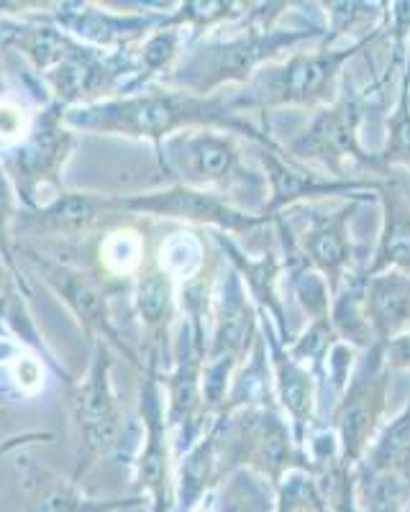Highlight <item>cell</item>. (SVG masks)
Wrapping results in <instances>:
<instances>
[{
  "label": "cell",
  "instance_id": "cell-1",
  "mask_svg": "<svg viewBox=\"0 0 410 512\" xmlns=\"http://www.w3.org/2000/svg\"><path fill=\"white\" fill-rule=\"evenodd\" d=\"M293 3H249L246 29L231 39L208 41L182 57L167 82L193 95L218 93L223 85H246L262 67L282 62L303 44L321 41L323 26H282V16Z\"/></svg>",
  "mask_w": 410,
  "mask_h": 512
},
{
  "label": "cell",
  "instance_id": "cell-2",
  "mask_svg": "<svg viewBox=\"0 0 410 512\" xmlns=\"http://www.w3.org/2000/svg\"><path fill=\"white\" fill-rule=\"evenodd\" d=\"M65 123L90 128V131H113L123 136L167 141L182 131L195 128H218L229 134L246 136L267 149H282L270 128H257L244 113L231 105L226 95H193L185 90L167 93H141L111 103H98L67 113Z\"/></svg>",
  "mask_w": 410,
  "mask_h": 512
},
{
  "label": "cell",
  "instance_id": "cell-3",
  "mask_svg": "<svg viewBox=\"0 0 410 512\" xmlns=\"http://www.w3.org/2000/svg\"><path fill=\"white\" fill-rule=\"evenodd\" d=\"M385 34V26L377 34L357 41V44H344L336 49H303L293 52L282 62L267 64L252 80L246 82L244 90L229 95L231 105L239 113L259 111L262 116L282 108H323L334 103L344 85V67L352 59L362 57Z\"/></svg>",
  "mask_w": 410,
  "mask_h": 512
},
{
  "label": "cell",
  "instance_id": "cell-4",
  "mask_svg": "<svg viewBox=\"0 0 410 512\" xmlns=\"http://www.w3.org/2000/svg\"><path fill=\"white\" fill-rule=\"evenodd\" d=\"M387 100L377 88L375 77L367 85H354L344 77L341 93L334 103L323 105L298 134L282 144L285 157L305 167H321L323 175L346 180V167L357 164L380 180L377 152L362 144V126L372 108H385Z\"/></svg>",
  "mask_w": 410,
  "mask_h": 512
},
{
  "label": "cell",
  "instance_id": "cell-5",
  "mask_svg": "<svg viewBox=\"0 0 410 512\" xmlns=\"http://www.w3.org/2000/svg\"><path fill=\"white\" fill-rule=\"evenodd\" d=\"M162 157L177 185L213 192L239 210L264 216V205L270 195L267 177L262 169L246 167L239 141L229 131H182L164 141Z\"/></svg>",
  "mask_w": 410,
  "mask_h": 512
},
{
  "label": "cell",
  "instance_id": "cell-6",
  "mask_svg": "<svg viewBox=\"0 0 410 512\" xmlns=\"http://www.w3.org/2000/svg\"><path fill=\"white\" fill-rule=\"evenodd\" d=\"M213 433L221 472L249 469L275 489L290 472L313 474L311 459L295 441L293 425L280 408H244L218 415Z\"/></svg>",
  "mask_w": 410,
  "mask_h": 512
},
{
  "label": "cell",
  "instance_id": "cell-7",
  "mask_svg": "<svg viewBox=\"0 0 410 512\" xmlns=\"http://www.w3.org/2000/svg\"><path fill=\"white\" fill-rule=\"evenodd\" d=\"M390 374L393 369L387 367L385 346H372L357 359L352 377L331 408L328 428L339 438L341 461L352 469H357L385 425Z\"/></svg>",
  "mask_w": 410,
  "mask_h": 512
},
{
  "label": "cell",
  "instance_id": "cell-8",
  "mask_svg": "<svg viewBox=\"0 0 410 512\" xmlns=\"http://www.w3.org/2000/svg\"><path fill=\"white\" fill-rule=\"evenodd\" d=\"M362 205L369 203L367 200H341L339 208H323L321 203L303 205V226H298L287 213L282 216L293 226L295 241L303 251L305 262L326 280L331 297L339 290L346 274L369 264L372 246L357 244L352 233V221Z\"/></svg>",
  "mask_w": 410,
  "mask_h": 512
},
{
  "label": "cell",
  "instance_id": "cell-9",
  "mask_svg": "<svg viewBox=\"0 0 410 512\" xmlns=\"http://www.w3.org/2000/svg\"><path fill=\"white\" fill-rule=\"evenodd\" d=\"M259 169L267 177V205H264V218L275 221L287 210L300 208V205H313L321 200H367L377 203L382 192V180H357V177L323 175L318 169L305 167L285 157L282 149H267L259 146L257 152Z\"/></svg>",
  "mask_w": 410,
  "mask_h": 512
},
{
  "label": "cell",
  "instance_id": "cell-10",
  "mask_svg": "<svg viewBox=\"0 0 410 512\" xmlns=\"http://www.w3.org/2000/svg\"><path fill=\"white\" fill-rule=\"evenodd\" d=\"M106 208L136 210V213L175 218V221L193 223V226H211L218 233H229V236H246V233H254L257 228L272 226L270 218L246 213V210L231 205L229 200L213 195V192L195 190V187L177 185V182L167 190L149 192V195L106 200Z\"/></svg>",
  "mask_w": 410,
  "mask_h": 512
},
{
  "label": "cell",
  "instance_id": "cell-11",
  "mask_svg": "<svg viewBox=\"0 0 410 512\" xmlns=\"http://www.w3.org/2000/svg\"><path fill=\"white\" fill-rule=\"evenodd\" d=\"M259 328H262L264 344L270 351V367L275 377V400L282 415L290 420L295 441L303 446L308 433L318 425V379L311 369L300 364L287 346L282 344L277 331L272 328L270 318L259 313Z\"/></svg>",
  "mask_w": 410,
  "mask_h": 512
},
{
  "label": "cell",
  "instance_id": "cell-12",
  "mask_svg": "<svg viewBox=\"0 0 410 512\" xmlns=\"http://www.w3.org/2000/svg\"><path fill=\"white\" fill-rule=\"evenodd\" d=\"M213 241L221 246V251L229 259L231 269L241 277L246 292L252 297V303L257 305L259 313L264 318H270L272 328L277 331L280 341L285 346H290L295 341L293 326L287 323V308L285 297L280 292V282L285 280V267H282L280 249L267 251L262 254H249V251L241 249L231 236L226 233H213Z\"/></svg>",
  "mask_w": 410,
  "mask_h": 512
},
{
  "label": "cell",
  "instance_id": "cell-13",
  "mask_svg": "<svg viewBox=\"0 0 410 512\" xmlns=\"http://www.w3.org/2000/svg\"><path fill=\"white\" fill-rule=\"evenodd\" d=\"M108 369H111V359L100 351L93 369L75 392V418L82 448L90 459L88 464H93V459L98 456L108 454L116 446L118 431H121V413H118Z\"/></svg>",
  "mask_w": 410,
  "mask_h": 512
},
{
  "label": "cell",
  "instance_id": "cell-14",
  "mask_svg": "<svg viewBox=\"0 0 410 512\" xmlns=\"http://www.w3.org/2000/svg\"><path fill=\"white\" fill-rule=\"evenodd\" d=\"M211 315L213 333L205 359H229L241 364L259 336V310L234 269L221 280Z\"/></svg>",
  "mask_w": 410,
  "mask_h": 512
},
{
  "label": "cell",
  "instance_id": "cell-15",
  "mask_svg": "<svg viewBox=\"0 0 410 512\" xmlns=\"http://www.w3.org/2000/svg\"><path fill=\"white\" fill-rule=\"evenodd\" d=\"M380 233L369 254L367 274L403 272L410 277V180L403 169L382 177Z\"/></svg>",
  "mask_w": 410,
  "mask_h": 512
},
{
  "label": "cell",
  "instance_id": "cell-16",
  "mask_svg": "<svg viewBox=\"0 0 410 512\" xmlns=\"http://www.w3.org/2000/svg\"><path fill=\"white\" fill-rule=\"evenodd\" d=\"M144 423H147V443L136 464V482L152 497V512L175 510V484L170 474V441L164 423L162 400H159L157 379L149 377L144 387Z\"/></svg>",
  "mask_w": 410,
  "mask_h": 512
},
{
  "label": "cell",
  "instance_id": "cell-17",
  "mask_svg": "<svg viewBox=\"0 0 410 512\" xmlns=\"http://www.w3.org/2000/svg\"><path fill=\"white\" fill-rule=\"evenodd\" d=\"M364 315L377 344L410 331V277L403 272L367 274Z\"/></svg>",
  "mask_w": 410,
  "mask_h": 512
},
{
  "label": "cell",
  "instance_id": "cell-18",
  "mask_svg": "<svg viewBox=\"0 0 410 512\" xmlns=\"http://www.w3.org/2000/svg\"><path fill=\"white\" fill-rule=\"evenodd\" d=\"M326 13V26L318 47L336 49L341 44H357L377 34L385 26L387 3H359V0H326L318 3Z\"/></svg>",
  "mask_w": 410,
  "mask_h": 512
},
{
  "label": "cell",
  "instance_id": "cell-19",
  "mask_svg": "<svg viewBox=\"0 0 410 512\" xmlns=\"http://www.w3.org/2000/svg\"><path fill=\"white\" fill-rule=\"evenodd\" d=\"M364 282H367V267L346 274L339 290L331 297V313H328L336 336L352 349H357L359 354L377 346L375 333L364 315Z\"/></svg>",
  "mask_w": 410,
  "mask_h": 512
},
{
  "label": "cell",
  "instance_id": "cell-20",
  "mask_svg": "<svg viewBox=\"0 0 410 512\" xmlns=\"http://www.w3.org/2000/svg\"><path fill=\"white\" fill-rule=\"evenodd\" d=\"M357 472L393 474L410 487V400L400 408L398 415L385 420Z\"/></svg>",
  "mask_w": 410,
  "mask_h": 512
},
{
  "label": "cell",
  "instance_id": "cell-21",
  "mask_svg": "<svg viewBox=\"0 0 410 512\" xmlns=\"http://www.w3.org/2000/svg\"><path fill=\"white\" fill-rule=\"evenodd\" d=\"M221 464H218V448L216 433L213 428L208 436L195 441L180 466V477H177V512H193L198 502H203L205 492L216 484Z\"/></svg>",
  "mask_w": 410,
  "mask_h": 512
},
{
  "label": "cell",
  "instance_id": "cell-22",
  "mask_svg": "<svg viewBox=\"0 0 410 512\" xmlns=\"http://www.w3.org/2000/svg\"><path fill=\"white\" fill-rule=\"evenodd\" d=\"M44 274L47 280L52 282L54 290L65 297L70 308L75 310L80 318H85L90 328H98V331L113 336L111 328V315L106 310V300L100 295L98 287L88 280V274H80L75 269L59 267V264H47L44 262Z\"/></svg>",
  "mask_w": 410,
  "mask_h": 512
},
{
  "label": "cell",
  "instance_id": "cell-23",
  "mask_svg": "<svg viewBox=\"0 0 410 512\" xmlns=\"http://www.w3.org/2000/svg\"><path fill=\"white\" fill-rule=\"evenodd\" d=\"M275 487L249 469L226 474L218 495V512H275Z\"/></svg>",
  "mask_w": 410,
  "mask_h": 512
},
{
  "label": "cell",
  "instance_id": "cell-24",
  "mask_svg": "<svg viewBox=\"0 0 410 512\" xmlns=\"http://www.w3.org/2000/svg\"><path fill=\"white\" fill-rule=\"evenodd\" d=\"M377 169L380 180L393 169H403L410 175V93L400 90L390 118H387V136L377 149Z\"/></svg>",
  "mask_w": 410,
  "mask_h": 512
},
{
  "label": "cell",
  "instance_id": "cell-25",
  "mask_svg": "<svg viewBox=\"0 0 410 512\" xmlns=\"http://www.w3.org/2000/svg\"><path fill=\"white\" fill-rule=\"evenodd\" d=\"M159 269L172 280L193 282L205 269V246L193 231L172 233L159 246Z\"/></svg>",
  "mask_w": 410,
  "mask_h": 512
},
{
  "label": "cell",
  "instance_id": "cell-26",
  "mask_svg": "<svg viewBox=\"0 0 410 512\" xmlns=\"http://www.w3.org/2000/svg\"><path fill=\"white\" fill-rule=\"evenodd\" d=\"M357 502L362 512H408L410 487L393 474L357 472Z\"/></svg>",
  "mask_w": 410,
  "mask_h": 512
},
{
  "label": "cell",
  "instance_id": "cell-27",
  "mask_svg": "<svg viewBox=\"0 0 410 512\" xmlns=\"http://www.w3.org/2000/svg\"><path fill=\"white\" fill-rule=\"evenodd\" d=\"M98 208H106L103 200H93L88 195H65L54 200L47 208L36 210V226L44 231H75L85 228L90 221H95Z\"/></svg>",
  "mask_w": 410,
  "mask_h": 512
},
{
  "label": "cell",
  "instance_id": "cell-28",
  "mask_svg": "<svg viewBox=\"0 0 410 512\" xmlns=\"http://www.w3.org/2000/svg\"><path fill=\"white\" fill-rule=\"evenodd\" d=\"M172 300H175V280L162 269L149 272L136 287V310L149 328H162L172 318Z\"/></svg>",
  "mask_w": 410,
  "mask_h": 512
},
{
  "label": "cell",
  "instance_id": "cell-29",
  "mask_svg": "<svg viewBox=\"0 0 410 512\" xmlns=\"http://www.w3.org/2000/svg\"><path fill=\"white\" fill-rule=\"evenodd\" d=\"M100 264L113 274H131L144 262V239L136 231L108 233L98 249Z\"/></svg>",
  "mask_w": 410,
  "mask_h": 512
},
{
  "label": "cell",
  "instance_id": "cell-30",
  "mask_svg": "<svg viewBox=\"0 0 410 512\" xmlns=\"http://www.w3.org/2000/svg\"><path fill=\"white\" fill-rule=\"evenodd\" d=\"M182 29H167L154 34L152 39L147 41V47H144V54H141V70H147V75H154V72L164 70L172 59L180 54V44H182Z\"/></svg>",
  "mask_w": 410,
  "mask_h": 512
},
{
  "label": "cell",
  "instance_id": "cell-31",
  "mask_svg": "<svg viewBox=\"0 0 410 512\" xmlns=\"http://www.w3.org/2000/svg\"><path fill=\"white\" fill-rule=\"evenodd\" d=\"M29 131V118L26 111L13 100H0V139L21 141Z\"/></svg>",
  "mask_w": 410,
  "mask_h": 512
},
{
  "label": "cell",
  "instance_id": "cell-32",
  "mask_svg": "<svg viewBox=\"0 0 410 512\" xmlns=\"http://www.w3.org/2000/svg\"><path fill=\"white\" fill-rule=\"evenodd\" d=\"M13 379L24 392H36L44 384V369L34 356H18L13 364Z\"/></svg>",
  "mask_w": 410,
  "mask_h": 512
},
{
  "label": "cell",
  "instance_id": "cell-33",
  "mask_svg": "<svg viewBox=\"0 0 410 512\" xmlns=\"http://www.w3.org/2000/svg\"><path fill=\"white\" fill-rule=\"evenodd\" d=\"M385 346V361L390 369H400V372H410V331L400 333L398 338L387 341Z\"/></svg>",
  "mask_w": 410,
  "mask_h": 512
},
{
  "label": "cell",
  "instance_id": "cell-34",
  "mask_svg": "<svg viewBox=\"0 0 410 512\" xmlns=\"http://www.w3.org/2000/svg\"><path fill=\"white\" fill-rule=\"evenodd\" d=\"M16 305V295H13L11 280L0 267V318H11V308Z\"/></svg>",
  "mask_w": 410,
  "mask_h": 512
},
{
  "label": "cell",
  "instance_id": "cell-35",
  "mask_svg": "<svg viewBox=\"0 0 410 512\" xmlns=\"http://www.w3.org/2000/svg\"><path fill=\"white\" fill-rule=\"evenodd\" d=\"M8 216H11V185L8 177L0 172V228L6 226Z\"/></svg>",
  "mask_w": 410,
  "mask_h": 512
},
{
  "label": "cell",
  "instance_id": "cell-36",
  "mask_svg": "<svg viewBox=\"0 0 410 512\" xmlns=\"http://www.w3.org/2000/svg\"><path fill=\"white\" fill-rule=\"evenodd\" d=\"M400 90L410 93V41H408V54H405V67H403V77H400ZM398 90V93H400Z\"/></svg>",
  "mask_w": 410,
  "mask_h": 512
},
{
  "label": "cell",
  "instance_id": "cell-37",
  "mask_svg": "<svg viewBox=\"0 0 410 512\" xmlns=\"http://www.w3.org/2000/svg\"><path fill=\"white\" fill-rule=\"evenodd\" d=\"M408 512H410V505H408Z\"/></svg>",
  "mask_w": 410,
  "mask_h": 512
},
{
  "label": "cell",
  "instance_id": "cell-38",
  "mask_svg": "<svg viewBox=\"0 0 410 512\" xmlns=\"http://www.w3.org/2000/svg\"><path fill=\"white\" fill-rule=\"evenodd\" d=\"M408 180H410V175H408Z\"/></svg>",
  "mask_w": 410,
  "mask_h": 512
}]
</instances>
